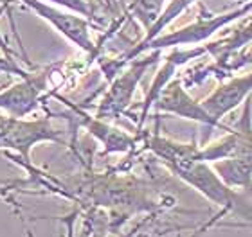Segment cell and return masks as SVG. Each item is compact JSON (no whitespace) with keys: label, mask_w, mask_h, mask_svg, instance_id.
Masks as SVG:
<instances>
[{"label":"cell","mask_w":252,"mask_h":237,"mask_svg":"<svg viewBox=\"0 0 252 237\" xmlns=\"http://www.w3.org/2000/svg\"><path fill=\"white\" fill-rule=\"evenodd\" d=\"M164 0H133V13L137 18L146 26V29L157 20L160 15V7H162Z\"/></svg>","instance_id":"obj_11"},{"label":"cell","mask_w":252,"mask_h":237,"mask_svg":"<svg viewBox=\"0 0 252 237\" xmlns=\"http://www.w3.org/2000/svg\"><path fill=\"white\" fill-rule=\"evenodd\" d=\"M40 140H58L49 121L36 122H18L5 121L4 130H0V148H15L18 149L24 158H29V148Z\"/></svg>","instance_id":"obj_7"},{"label":"cell","mask_w":252,"mask_h":237,"mask_svg":"<svg viewBox=\"0 0 252 237\" xmlns=\"http://www.w3.org/2000/svg\"><path fill=\"white\" fill-rule=\"evenodd\" d=\"M146 148L175 176H179L184 184L193 187L213 205L220 207L221 214H232V216H236V219H240L249 228H252L251 201L238 189L229 187L216 174L213 165L198 157L200 146H196L194 142H175V140H169L166 137L155 135V137H150L146 140Z\"/></svg>","instance_id":"obj_1"},{"label":"cell","mask_w":252,"mask_h":237,"mask_svg":"<svg viewBox=\"0 0 252 237\" xmlns=\"http://www.w3.org/2000/svg\"><path fill=\"white\" fill-rule=\"evenodd\" d=\"M249 13H252V0H247L243 5H240V7H236V9L232 11H227V13H221V15L202 16V18H198V20L189 24V26L182 27L179 31H173L169 32V34H158L157 38L150 40V42L141 45V47H133L125 56V61H130L131 58L139 56V54L148 51V49L158 51V49H164V47H179V45L202 43L207 38L213 36L215 32H218L220 29L232 24V22L240 20L242 16L249 15Z\"/></svg>","instance_id":"obj_2"},{"label":"cell","mask_w":252,"mask_h":237,"mask_svg":"<svg viewBox=\"0 0 252 237\" xmlns=\"http://www.w3.org/2000/svg\"><path fill=\"white\" fill-rule=\"evenodd\" d=\"M193 2H196V0H171L168 4V7L160 13V15L157 16V20L153 22L152 26L148 27L146 31V36H144V40H142L137 47H141V45H144V43H148L150 40H153V38H157L160 32H162L164 27H168L171 22L175 20V18H179L182 13H184L186 9H188L189 5L193 4Z\"/></svg>","instance_id":"obj_10"},{"label":"cell","mask_w":252,"mask_h":237,"mask_svg":"<svg viewBox=\"0 0 252 237\" xmlns=\"http://www.w3.org/2000/svg\"><path fill=\"white\" fill-rule=\"evenodd\" d=\"M252 95V70L243 76H234L229 81L221 83L211 95H207L200 105L216 122L236 110Z\"/></svg>","instance_id":"obj_5"},{"label":"cell","mask_w":252,"mask_h":237,"mask_svg":"<svg viewBox=\"0 0 252 237\" xmlns=\"http://www.w3.org/2000/svg\"><path fill=\"white\" fill-rule=\"evenodd\" d=\"M155 108L158 111H164V113H173L177 117H182V119H189V121H196L200 124H205V126L211 128H220L223 132L229 130V126H223L221 122H216L213 117L204 110V106L196 103V101L191 97V95L186 92V88L182 86L180 81H169L162 90L158 97L155 99Z\"/></svg>","instance_id":"obj_4"},{"label":"cell","mask_w":252,"mask_h":237,"mask_svg":"<svg viewBox=\"0 0 252 237\" xmlns=\"http://www.w3.org/2000/svg\"><path fill=\"white\" fill-rule=\"evenodd\" d=\"M158 53H155L150 58L135 61L130 69L126 70L121 78L116 79V83L112 84L110 92L105 95V99L101 103L99 110H97V119H106V117H116L125 110L131 99V94L135 92L137 83L141 81L146 69L153 63V59L157 58Z\"/></svg>","instance_id":"obj_6"},{"label":"cell","mask_w":252,"mask_h":237,"mask_svg":"<svg viewBox=\"0 0 252 237\" xmlns=\"http://www.w3.org/2000/svg\"><path fill=\"white\" fill-rule=\"evenodd\" d=\"M198 157L209 163L221 158H238L252 171V97L243 103L236 124L229 128L220 140L200 148Z\"/></svg>","instance_id":"obj_3"},{"label":"cell","mask_w":252,"mask_h":237,"mask_svg":"<svg viewBox=\"0 0 252 237\" xmlns=\"http://www.w3.org/2000/svg\"><path fill=\"white\" fill-rule=\"evenodd\" d=\"M36 88L38 86H34L32 83L16 84L15 88L0 95V106H4L5 110H9L16 117H22L34 106L38 94Z\"/></svg>","instance_id":"obj_9"},{"label":"cell","mask_w":252,"mask_h":237,"mask_svg":"<svg viewBox=\"0 0 252 237\" xmlns=\"http://www.w3.org/2000/svg\"><path fill=\"white\" fill-rule=\"evenodd\" d=\"M24 2L32 5L36 11H40L47 20H51L54 26L58 27L65 36L70 38L74 43H78L79 47L85 49L87 53H94L95 51L94 43H92V40H90V36H89V27H87V22L85 20L76 18V16L60 15L56 9H51L47 5H40L36 0H24Z\"/></svg>","instance_id":"obj_8"}]
</instances>
